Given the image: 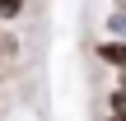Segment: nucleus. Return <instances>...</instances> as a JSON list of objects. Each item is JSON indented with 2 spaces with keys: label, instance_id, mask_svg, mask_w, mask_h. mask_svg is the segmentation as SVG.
Listing matches in <instances>:
<instances>
[{
  "label": "nucleus",
  "instance_id": "obj_4",
  "mask_svg": "<svg viewBox=\"0 0 126 121\" xmlns=\"http://www.w3.org/2000/svg\"><path fill=\"white\" fill-rule=\"evenodd\" d=\"M108 37H126V9H117V5L108 14Z\"/></svg>",
  "mask_w": 126,
  "mask_h": 121
},
{
  "label": "nucleus",
  "instance_id": "obj_7",
  "mask_svg": "<svg viewBox=\"0 0 126 121\" xmlns=\"http://www.w3.org/2000/svg\"><path fill=\"white\" fill-rule=\"evenodd\" d=\"M0 28H5V19H0Z\"/></svg>",
  "mask_w": 126,
  "mask_h": 121
},
{
  "label": "nucleus",
  "instance_id": "obj_2",
  "mask_svg": "<svg viewBox=\"0 0 126 121\" xmlns=\"http://www.w3.org/2000/svg\"><path fill=\"white\" fill-rule=\"evenodd\" d=\"M108 107L112 112H126V75H117V84L108 89Z\"/></svg>",
  "mask_w": 126,
  "mask_h": 121
},
{
  "label": "nucleus",
  "instance_id": "obj_1",
  "mask_svg": "<svg viewBox=\"0 0 126 121\" xmlns=\"http://www.w3.org/2000/svg\"><path fill=\"white\" fill-rule=\"evenodd\" d=\"M94 56H98L108 70L126 75V37H103V42H94Z\"/></svg>",
  "mask_w": 126,
  "mask_h": 121
},
{
  "label": "nucleus",
  "instance_id": "obj_6",
  "mask_svg": "<svg viewBox=\"0 0 126 121\" xmlns=\"http://www.w3.org/2000/svg\"><path fill=\"white\" fill-rule=\"evenodd\" d=\"M112 5H117V9H126V0H112Z\"/></svg>",
  "mask_w": 126,
  "mask_h": 121
},
{
  "label": "nucleus",
  "instance_id": "obj_5",
  "mask_svg": "<svg viewBox=\"0 0 126 121\" xmlns=\"http://www.w3.org/2000/svg\"><path fill=\"white\" fill-rule=\"evenodd\" d=\"M103 121H126V112H112V107H108V117Z\"/></svg>",
  "mask_w": 126,
  "mask_h": 121
},
{
  "label": "nucleus",
  "instance_id": "obj_3",
  "mask_svg": "<svg viewBox=\"0 0 126 121\" xmlns=\"http://www.w3.org/2000/svg\"><path fill=\"white\" fill-rule=\"evenodd\" d=\"M23 9H28V0H0V19H5V23L23 19Z\"/></svg>",
  "mask_w": 126,
  "mask_h": 121
}]
</instances>
